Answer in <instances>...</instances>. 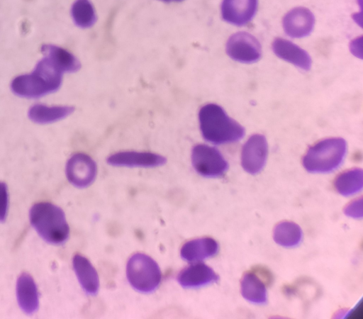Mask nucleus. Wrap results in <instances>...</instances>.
<instances>
[{"label":"nucleus","instance_id":"nucleus-1","mask_svg":"<svg viewBox=\"0 0 363 319\" xmlns=\"http://www.w3.org/2000/svg\"><path fill=\"white\" fill-rule=\"evenodd\" d=\"M63 72L48 57L41 59L30 74L15 77L11 83L12 92L18 96L36 99L57 91Z\"/></svg>","mask_w":363,"mask_h":319},{"label":"nucleus","instance_id":"nucleus-2","mask_svg":"<svg viewBox=\"0 0 363 319\" xmlns=\"http://www.w3.org/2000/svg\"><path fill=\"white\" fill-rule=\"evenodd\" d=\"M199 121L203 138L215 145L235 142L245 135V128L216 103L203 106L199 112Z\"/></svg>","mask_w":363,"mask_h":319},{"label":"nucleus","instance_id":"nucleus-3","mask_svg":"<svg viewBox=\"0 0 363 319\" xmlns=\"http://www.w3.org/2000/svg\"><path fill=\"white\" fill-rule=\"evenodd\" d=\"M29 218L32 226L48 243L58 245L67 240L69 228L60 207L48 202L35 203L30 210Z\"/></svg>","mask_w":363,"mask_h":319},{"label":"nucleus","instance_id":"nucleus-4","mask_svg":"<svg viewBox=\"0 0 363 319\" xmlns=\"http://www.w3.org/2000/svg\"><path fill=\"white\" fill-rule=\"evenodd\" d=\"M346 150L347 145L344 139H325L308 150L303 158V165L311 173L332 172L342 164Z\"/></svg>","mask_w":363,"mask_h":319},{"label":"nucleus","instance_id":"nucleus-5","mask_svg":"<svg viewBox=\"0 0 363 319\" xmlns=\"http://www.w3.org/2000/svg\"><path fill=\"white\" fill-rule=\"evenodd\" d=\"M126 275L132 287L142 293L155 291L162 280V273L157 263L143 253L134 254L129 258Z\"/></svg>","mask_w":363,"mask_h":319},{"label":"nucleus","instance_id":"nucleus-6","mask_svg":"<svg viewBox=\"0 0 363 319\" xmlns=\"http://www.w3.org/2000/svg\"><path fill=\"white\" fill-rule=\"evenodd\" d=\"M191 164L201 176L215 178L223 175L228 163L216 147L203 144L195 145L191 150Z\"/></svg>","mask_w":363,"mask_h":319},{"label":"nucleus","instance_id":"nucleus-7","mask_svg":"<svg viewBox=\"0 0 363 319\" xmlns=\"http://www.w3.org/2000/svg\"><path fill=\"white\" fill-rule=\"evenodd\" d=\"M226 53L233 60L241 63H254L262 55V48L257 39L249 33L240 31L228 40Z\"/></svg>","mask_w":363,"mask_h":319},{"label":"nucleus","instance_id":"nucleus-8","mask_svg":"<svg viewBox=\"0 0 363 319\" xmlns=\"http://www.w3.org/2000/svg\"><path fill=\"white\" fill-rule=\"evenodd\" d=\"M66 176L75 187L86 188L96 179L97 165L88 155L76 153L70 157L66 164Z\"/></svg>","mask_w":363,"mask_h":319},{"label":"nucleus","instance_id":"nucleus-9","mask_svg":"<svg viewBox=\"0 0 363 319\" xmlns=\"http://www.w3.org/2000/svg\"><path fill=\"white\" fill-rule=\"evenodd\" d=\"M268 153V145L264 135H252L242 147L241 164L251 174L259 173L264 167Z\"/></svg>","mask_w":363,"mask_h":319},{"label":"nucleus","instance_id":"nucleus-10","mask_svg":"<svg viewBox=\"0 0 363 319\" xmlns=\"http://www.w3.org/2000/svg\"><path fill=\"white\" fill-rule=\"evenodd\" d=\"M166 162L164 156L150 152L122 151L107 158L108 164L116 167L152 168Z\"/></svg>","mask_w":363,"mask_h":319},{"label":"nucleus","instance_id":"nucleus-11","mask_svg":"<svg viewBox=\"0 0 363 319\" xmlns=\"http://www.w3.org/2000/svg\"><path fill=\"white\" fill-rule=\"evenodd\" d=\"M314 24V15L305 7H296L291 9L286 13L282 20L285 33L294 38L308 35L312 32Z\"/></svg>","mask_w":363,"mask_h":319},{"label":"nucleus","instance_id":"nucleus-12","mask_svg":"<svg viewBox=\"0 0 363 319\" xmlns=\"http://www.w3.org/2000/svg\"><path fill=\"white\" fill-rule=\"evenodd\" d=\"M257 8V0H223L221 15L225 22L242 26L253 18Z\"/></svg>","mask_w":363,"mask_h":319},{"label":"nucleus","instance_id":"nucleus-13","mask_svg":"<svg viewBox=\"0 0 363 319\" xmlns=\"http://www.w3.org/2000/svg\"><path fill=\"white\" fill-rule=\"evenodd\" d=\"M219 276L208 266L198 263L182 270L177 276L179 284L184 289H199L217 282Z\"/></svg>","mask_w":363,"mask_h":319},{"label":"nucleus","instance_id":"nucleus-14","mask_svg":"<svg viewBox=\"0 0 363 319\" xmlns=\"http://www.w3.org/2000/svg\"><path fill=\"white\" fill-rule=\"evenodd\" d=\"M272 47L278 57L299 69L306 71L311 69L312 60L308 53L292 42L277 38L273 41Z\"/></svg>","mask_w":363,"mask_h":319},{"label":"nucleus","instance_id":"nucleus-15","mask_svg":"<svg viewBox=\"0 0 363 319\" xmlns=\"http://www.w3.org/2000/svg\"><path fill=\"white\" fill-rule=\"evenodd\" d=\"M16 296L18 305L26 314L35 313L39 307V296L36 284L33 277L23 273L16 283Z\"/></svg>","mask_w":363,"mask_h":319},{"label":"nucleus","instance_id":"nucleus-16","mask_svg":"<svg viewBox=\"0 0 363 319\" xmlns=\"http://www.w3.org/2000/svg\"><path fill=\"white\" fill-rule=\"evenodd\" d=\"M218 242L211 237H202L186 242L181 248V257L189 262H198L216 255Z\"/></svg>","mask_w":363,"mask_h":319},{"label":"nucleus","instance_id":"nucleus-17","mask_svg":"<svg viewBox=\"0 0 363 319\" xmlns=\"http://www.w3.org/2000/svg\"><path fill=\"white\" fill-rule=\"evenodd\" d=\"M72 264L78 281L86 294L95 296L99 289V279L97 272L85 257L75 254Z\"/></svg>","mask_w":363,"mask_h":319},{"label":"nucleus","instance_id":"nucleus-18","mask_svg":"<svg viewBox=\"0 0 363 319\" xmlns=\"http://www.w3.org/2000/svg\"><path fill=\"white\" fill-rule=\"evenodd\" d=\"M70 106H52L37 103L28 110V116L35 123L48 124L62 120L73 113Z\"/></svg>","mask_w":363,"mask_h":319},{"label":"nucleus","instance_id":"nucleus-19","mask_svg":"<svg viewBox=\"0 0 363 319\" xmlns=\"http://www.w3.org/2000/svg\"><path fill=\"white\" fill-rule=\"evenodd\" d=\"M40 50L43 55L49 58L63 73H74L81 67L78 59L62 47L45 44L41 46Z\"/></svg>","mask_w":363,"mask_h":319},{"label":"nucleus","instance_id":"nucleus-20","mask_svg":"<svg viewBox=\"0 0 363 319\" xmlns=\"http://www.w3.org/2000/svg\"><path fill=\"white\" fill-rule=\"evenodd\" d=\"M240 291L247 301L264 304L267 302V289L263 281L253 272L245 273L240 281Z\"/></svg>","mask_w":363,"mask_h":319},{"label":"nucleus","instance_id":"nucleus-21","mask_svg":"<svg viewBox=\"0 0 363 319\" xmlns=\"http://www.w3.org/2000/svg\"><path fill=\"white\" fill-rule=\"evenodd\" d=\"M273 237L278 245L292 247L300 243L302 239V230L300 226L294 222L283 221L275 226Z\"/></svg>","mask_w":363,"mask_h":319},{"label":"nucleus","instance_id":"nucleus-22","mask_svg":"<svg viewBox=\"0 0 363 319\" xmlns=\"http://www.w3.org/2000/svg\"><path fill=\"white\" fill-rule=\"evenodd\" d=\"M363 172L361 169H353L340 174L335 181L337 191L345 196L353 195L362 190Z\"/></svg>","mask_w":363,"mask_h":319},{"label":"nucleus","instance_id":"nucleus-23","mask_svg":"<svg viewBox=\"0 0 363 319\" xmlns=\"http://www.w3.org/2000/svg\"><path fill=\"white\" fill-rule=\"evenodd\" d=\"M71 14L74 23L82 28L91 27L96 21L94 6L89 0H76L72 6Z\"/></svg>","mask_w":363,"mask_h":319},{"label":"nucleus","instance_id":"nucleus-24","mask_svg":"<svg viewBox=\"0 0 363 319\" xmlns=\"http://www.w3.org/2000/svg\"><path fill=\"white\" fill-rule=\"evenodd\" d=\"M9 193L5 183L0 181V223L4 222L7 215Z\"/></svg>","mask_w":363,"mask_h":319},{"label":"nucleus","instance_id":"nucleus-25","mask_svg":"<svg viewBox=\"0 0 363 319\" xmlns=\"http://www.w3.org/2000/svg\"><path fill=\"white\" fill-rule=\"evenodd\" d=\"M344 213L347 216L361 218L362 217V198L356 199L349 203L345 208Z\"/></svg>","mask_w":363,"mask_h":319},{"label":"nucleus","instance_id":"nucleus-26","mask_svg":"<svg viewBox=\"0 0 363 319\" xmlns=\"http://www.w3.org/2000/svg\"><path fill=\"white\" fill-rule=\"evenodd\" d=\"M162 1L169 2V1H182V0H162Z\"/></svg>","mask_w":363,"mask_h":319}]
</instances>
